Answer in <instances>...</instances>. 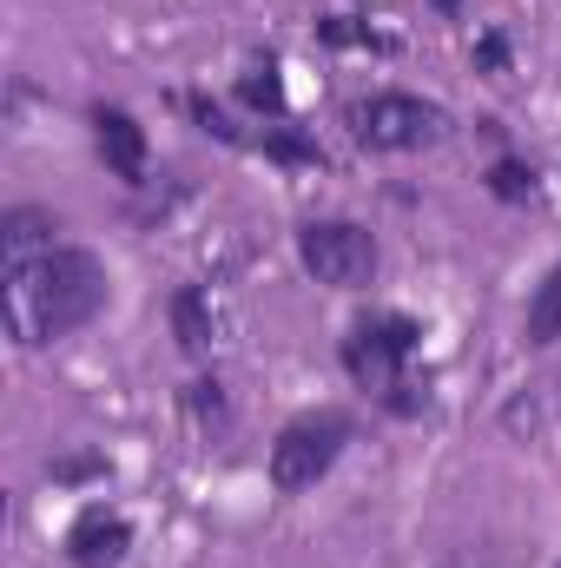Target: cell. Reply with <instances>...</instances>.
Returning a JSON list of instances; mask_svg holds the SVG:
<instances>
[{
  "instance_id": "obj_3",
  "label": "cell",
  "mask_w": 561,
  "mask_h": 568,
  "mask_svg": "<svg viewBox=\"0 0 561 568\" xmlns=\"http://www.w3.org/2000/svg\"><path fill=\"white\" fill-rule=\"evenodd\" d=\"M350 436H357V417L337 410V404L290 417V424L278 429V443H272V489H278V496L317 489V483L337 469V456L350 449Z\"/></svg>"
},
{
  "instance_id": "obj_17",
  "label": "cell",
  "mask_w": 561,
  "mask_h": 568,
  "mask_svg": "<svg viewBox=\"0 0 561 568\" xmlns=\"http://www.w3.org/2000/svg\"><path fill=\"white\" fill-rule=\"evenodd\" d=\"M47 476L73 489V483H106V476H113V463H106V456H53V463H47Z\"/></svg>"
},
{
  "instance_id": "obj_8",
  "label": "cell",
  "mask_w": 561,
  "mask_h": 568,
  "mask_svg": "<svg viewBox=\"0 0 561 568\" xmlns=\"http://www.w3.org/2000/svg\"><path fill=\"white\" fill-rule=\"evenodd\" d=\"M60 245V219L47 205H7L0 212V265H27Z\"/></svg>"
},
{
  "instance_id": "obj_15",
  "label": "cell",
  "mask_w": 561,
  "mask_h": 568,
  "mask_svg": "<svg viewBox=\"0 0 561 568\" xmlns=\"http://www.w3.org/2000/svg\"><path fill=\"white\" fill-rule=\"evenodd\" d=\"M317 40L337 47V53H344V47H370V53H390V47H397L390 33H377V27L357 20V13H324V20H317Z\"/></svg>"
},
{
  "instance_id": "obj_2",
  "label": "cell",
  "mask_w": 561,
  "mask_h": 568,
  "mask_svg": "<svg viewBox=\"0 0 561 568\" xmlns=\"http://www.w3.org/2000/svg\"><path fill=\"white\" fill-rule=\"evenodd\" d=\"M417 351H422V324L410 311H370L344 331L337 364L357 390H370L390 417H422L429 410V384H417Z\"/></svg>"
},
{
  "instance_id": "obj_6",
  "label": "cell",
  "mask_w": 561,
  "mask_h": 568,
  "mask_svg": "<svg viewBox=\"0 0 561 568\" xmlns=\"http://www.w3.org/2000/svg\"><path fill=\"white\" fill-rule=\"evenodd\" d=\"M86 126H93V152H100V165H106L120 185L140 192L145 179H152V140H145V126L126 113V106H113V100H100V106L86 113Z\"/></svg>"
},
{
  "instance_id": "obj_14",
  "label": "cell",
  "mask_w": 561,
  "mask_h": 568,
  "mask_svg": "<svg viewBox=\"0 0 561 568\" xmlns=\"http://www.w3.org/2000/svg\"><path fill=\"white\" fill-rule=\"evenodd\" d=\"M482 185H489V199H502V205H529L542 179H536V165H529V159L502 152V159H496V165L482 172Z\"/></svg>"
},
{
  "instance_id": "obj_18",
  "label": "cell",
  "mask_w": 561,
  "mask_h": 568,
  "mask_svg": "<svg viewBox=\"0 0 561 568\" xmlns=\"http://www.w3.org/2000/svg\"><path fill=\"white\" fill-rule=\"evenodd\" d=\"M476 73H489V80H502V73H509V33H496V27H489V33L476 40Z\"/></svg>"
},
{
  "instance_id": "obj_13",
  "label": "cell",
  "mask_w": 561,
  "mask_h": 568,
  "mask_svg": "<svg viewBox=\"0 0 561 568\" xmlns=\"http://www.w3.org/2000/svg\"><path fill=\"white\" fill-rule=\"evenodd\" d=\"M522 337H529V344H555V337H561V258L549 265V278L536 284V297H529Z\"/></svg>"
},
{
  "instance_id": "obj_7",
  "label": "cell",
  "mask_w": 561,
  "mask_h": 568,
  "mask_svg": "<svg viewBox=\"0 0 561 568\" xmlns=\"http://www.w3.org/2000/svg\"><path fill=\"white\" fill-rule=\"evenodd\" d=\"M126 549H133V523L106 503H86L67 529V562L73 568H120Z\"/></svg>"
},
{
  "instance_id": "obj_19",
  "label": "cell",
  "mask_w": 561,
  "mask_h": 568,
  "mask_svg": "<svg viewBox=\"0 0 561 568\" xmlns=\"http://www.w3.org/2000/svg\"><path fill=\"white\" fill-rule=\"evenodd\" d=\"M429 7H436V13H462V0H429Z\"/></svg>"
},
{
  "instance_id": "obj_11",
  "label": "cell",
  "mask_w": 561,
  "mask_h": 568,
  "mask_svg": "<svg viewBox=\"0 0 561 568\" xmlns=\"http://www.w3.org/2000/svg\"><path fill=\"white\" fill-rule=\"evenodd\" d=\"M172 106H178V113H185V120H192L205 140H218V145H238V152H252V140H258V133H245V126H238V120H232V113H225L212 93H172Z\"/></svg>"
},
{
  "instance_id": "obj_12",
  "label": "cell",
  "mask_w": 561,
  "mask_h": 568,
  "mask_svg": "<svg viewBox=\"0 0 561 568\" xmlns=\"http://www.w3.org/2000/svg\"><path fill=\"white\" fill-rule=\"evenodd\" d=\"M252 152H265V159H272V165H310V172H324V165H330V159H324V145L310 140V133H297V126H265V133H258V140H252Z\"/></svg>"
},
{
  "instance_id": "obj_5",
  "label": "cell",
  "mask_w": 561,
  "mask_h": 568,
  "mask_svg": "<svg viewBox=\"0 0 561 568\" xmlns=\"http://www.w3.org/2000/svg\"><path fill=\"white\" fill-rule=\"evenodd\" d=\"M442 133H449V113L436 100H422V93L384 87V93H370V100L350 106V140L364 145V152H422Z\"/></svg>"
},
{
  "instance_id": "obj_16",
  "label": "cell",
  "mask_w": 561,
  "mask_h": 568,
  "mask_svg": "<svg viewBox=\"0 0 561 568\" xmlns=\"http://www.w3.org/2000/svg\"><path fill=\"white\" fill-rule=\"evenodd\" d=\"M185 404H192V417H198L205 429H225V417H232V410H225V384H218V377H198V384L185 390Z\"/></svg>"
},
{
  "instance_id": "obj_1",
  "label": "cell",
  "mask_w": 561,
  "mask_h": 568,
  "mask_svg": "<svg viewBox=\"0 0 561 568\" xmlns=\"http://www.w3.org/2000/svg\"><path fill=\"white\" fill-rule=\"evenodd\" d=\"M106 297H113V278H106L100 252L67 245V239L53 252L0 272V317H7V337L20 351H40V344L86 331L106 311Z\"/></svg>"
},
{
  "instance_id": "obj_10",
  "label": "cell",
  "mask_w": 561,
  "mask_h": 568,
  "mask_svg": "<svg viewBox=\"0 0 561 568\" xmlns=\"http://www.w3.org/2000/svg\"><path fill=\"white\" fill-rule=\"evenodd\" d=\"M232 100H238V106H252V113H265V120L278 126L284 113H290V100H284V67H278V53H265V60H252V67L238 73V87H232Z\"/></svg>"
},
{
  "instance_id": "obj_20",
  "label": "cell",
  "mask_w": 561,
  "mask_h": 568,
  "mask_svg": "<svg viewBox=\"0 0 561 568\" xmlns=\"http://www.w3.org/2000/svg\"><path fill=\"white\" fill-rule=\"evenodd\" d=\"M555 568H561V562H555Z\"/></svg>"
},
{
  "instance_id": "obj_4",
  "label": "cell",
  "mask_w": 561,
  "mask_h": 568,
  "mask_svg": "<svg viewBox=\"0 0 561 568\" xmlns=\"http://www.w3.org/2000/svg\"><path fill=\"white\" fill-rule=\"evenodd\" d=\"M297 265L330 291H364L377 278L384 252H377V232L357 219H304L297 225Z\"/></svg>"
},
{
  "instance_id": "obj_9",
  "label": "cell",
  "mask_w": 561,
  "mask_h": 568,
  "mask_svg": "<svg viewBox=\"0 0 561 568\" xmlns=\"http://www.w3.org/2000/svg\"><path fill=\"white\" fill-rule=\"evenodd\" d=\"M165 311H172V337H178V351H185V357H212V344H218V311H212L205 284H178Z\"/></svg>"
}]
</instances>
